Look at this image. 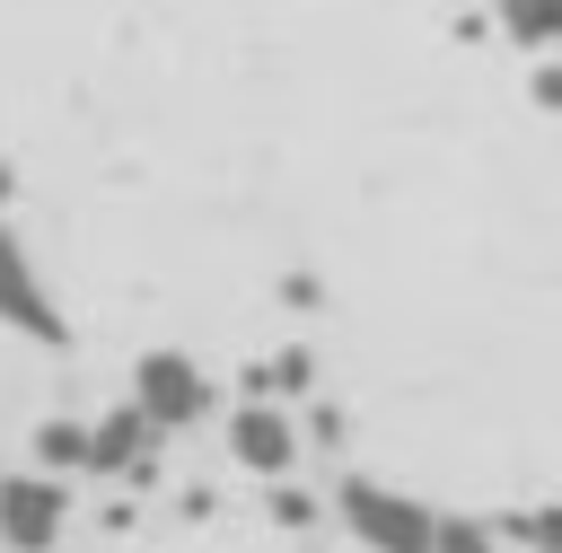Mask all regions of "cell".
I'll list each match as a JSON object with an SVG mask.
<instances>
[{"label": "cell", "mask_w": 562, "mask_h": 553, "mask_svg": "<svg viewBox=\"0 0 562 553\" xmlns=\"http://www.w3.org/2000/svg\"><path fill=\"white\" fill-rule=\"evenodd\" d=\"M228 448H237L255 474H281V465L299 456V430H290V413H272V404H246V413L228 421Z\"/></svg>", "instance_id": "5b68a950"}, {"label": "cell", "mask_w": 562, "mask_h": 553, "mask_svg": "<svg viewBox=\"0 0 562 553\" xmlns=\"http://www.w3.org/2000/svg\"><path fill=\"white\" fill-rule=\"evenodd\" d=\"M334 509H342V527H351L369 553H430V509H422L413 492H395V483L342 474V483H334Z\"/></svg>", "instance_id": "6da1fadb"}, {"label": "cell", "mask_w": 562, "mask_h": 553, "mask_svg": "<svg viewBox=\"0 0 562 553\" xmlns=\"http://www.w3.org/2000/svg\"><path fill=\"white\" fill-rule=\"evenodd\" d=\"M501 9L518 18V35H527V44H544V35H553V0H501Z\"/></svg>", "instance_id": "9c48e42d"}, {"label": "cell", "mask_w": 562, "mask_h": 553, "mask_svg": "<svg viewBox=\"0 0 562 553\" xmlns=\"http://www.w3.org/2000/svg\"><path fill=\"white\" fill-rule=\"evenodd\" d=\"M0 202H9V167H0Z\"/></svg>", "instance_id": "8fae6325"}, {"label": "cell", "mask_w": 562, "mask_h": 553, "mask_svg": "<svg viewBox=\"0 0 562 553\" xmlns=\"http://www.w3.org/2000/svg\"><path fill=\"white\" fill-rule=\"evenodd\" d=\"M0 325H18L26 342H61V316H53L35 263H26V246H18L9 228H0Z\"/></svg>", "instance_id": "277c9868"}, {"label": "cell", "mask_w": 562, "mask_h": 553, "mask_svg": "<svg viewBox=\"0 0 562 553\" xmlns=\"http://www.w3.org/2000/svg\"><path fill=\"white\" fill-rule=\"evenodd\" d=\"M149 456V421L140 413H114L105 430H88V465H140Z\"/></svg>", "instance_id": "8992f818"}, {"label": "cell", "mask_w": 562, "mask_h": 553, "mask_svg": "<svg viewBox=\"0 0 562 553\" xmlns=\"http://www.w3.org/2000/svg\"><path fill=\"white\" fill-rule=\"evenodd\" d=\"M61 518H70V500H61L53 474H0V544L44 553L61 535Z\"/></svg>", "instance_id": "3957f363"}, {"label": "cell", "mask_w": 562, "mask_h": 553, "mask_svg": "<svg viewBox=\"0 0 562 553\" xmlns=\"http://www.w3.org/2000/svg\"><path fill=\"white\" fill-rule=\"evenodd\" d=\"M272 518H281V527H307L316 500H307V492H272Z\"/></svg>", "instance_id": "30bf717a"}, {"label": "cell", "mask_w": 562, "mask_h": 553, "mask_svg": "<svg viewBox=\"0 0 562 553\" xmlns=\"http://www.w3.org/2000/svg\"><path fill=\"white\" fill-rule=\"evenodd\" d=\"M202 404H211V386L193 377L184 351H149V360L132 369V413H140L149 430H176V421H193Z\"/></svg>", "instance_id": "7a4b0ae2"}, {"label": "cell", "mask_w": 562, "mask_h": 553, "mask_svg": "<svg viewBox=\"0 0 562 553\" xmlns=\"http://www.w3.org/2000/svg\"><path fill=\"white\" fill-rule=\"evenodd\" d=\"M35 456H44V465H88V430H79V421H44V430H35Z\"/></svg>", "instance_id": "52a82bcc"}, {"label": "cell", "mask_w": 562, "mask_h": 553, "mask_svg": "<svg viewBox=\"0 0 562 553\" xmlns=\"http://www.w3.org/2000/svg\"><path fill=\"white\" fill-rule=\"evenodd\" d=\"M430 553H501L474 518H430Z\"/></svg>", "instance_id": "ba28073f"}]
</instances>
